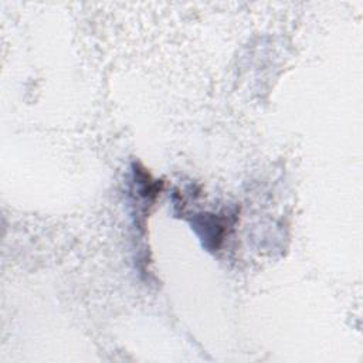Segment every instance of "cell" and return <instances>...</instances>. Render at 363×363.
<instances>
[{
  "label": "cell",
  "mask_w": 363,
  "mask_h": 363,
  "mask_svg": "<svg viewBox=\"0 0 363 363\" xmlns=\"http://www.w3.org/2000/svg\"><path fill=\"white\" fill-rule=\"evenodd\" d=\"M227 224L225 218L217 214H201L193 221V227L197 230V234L208 250H217L220 247Z\"/></svg>",
  "instance_id": "cell-1"
}]
</instances>
